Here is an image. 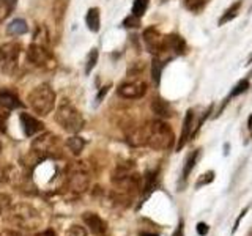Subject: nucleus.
Here are the masks:
<instances>
[{
	"instance_id": "nucleus-33",
	"label": "nucleus",
	"mask_w": 252,
	"mask_h": 236,
	"mask_svg": "<svg viewBox=\"0 0 252 236\" xmlns=\"http://www.w3.org/2000/svg\"><path fill=\"white\" fill-rule=\"evenodd\" d=\"M195 230H197V235H200V236H207L208 232H210V227L205 224V222H199L195 227Z\"/></svg>"
},
{
	"instance_id": "nucleus-9",
	"label": "nucleus",
	"mask_w": 252,
	"mask_h": 236,
	"mask_svg": "<svg viewBox=\"0 0 252 236\" xmlns=\"http://www.w3.org/2000/svg\"><path fill=\"white\" fill-rule=\"evenodd\" d=\"M144 43L147 46V51L153 54L155 57L165 51V36H162L156 27H148L144 31Z\"/></svg>"
},
{
	"instance_id": "nucleus-35",
	"label": "nucleus",
	"mask_w": 252,
	"mask_h": 236,
	"mask_svg": "<svg viewBox=\"0 0 252 236\" xmlns=\"http://www.w3.org/2000/svg\"><path fill=\"white\" fill-rule=\"evenodd\" d=\"M107 91H109V85L107 87H102V88L99 90V93L96 94V101H94V104H99V102L102 101V99H104V96H106V94H107Z\"/></svg>"
},
{
	"instance_id": "nucleus-12",
	"label": "nucleus",
	"mask_w": 252,
	"mask_h": 236,
	"mask_svg": "<svg viewBox=\"0 0 252 236\" xmlns=\"http://www.w3.org/2000/svg\"><path fill=\"white\" fill-rule=\"evenodd\" d=\"M192 128H194V110L189 109L185 115V120H183V129H181V136H180L178 145H177V151H181L183 147L188 144V140L191 139Z\"/></svg>"
},
{
	"instance_id": "nucleus-17",
	"label": "nucleus",
	"mask_w": 252,
	"mask_h": 236,
	"mask_svg": "<svg viewBox=\"0 0 252 236\" xmlns=\"http://www.w3.org/2000/svg\"><path fill=\"white\" fill-rule=\"evenodd\" d=\"M29 31V26L27 22L24 19H14L8 24L6 27V33L8 35H13V36H21V35H26Z\"/></svg>"
},
{
	"instance_id": "nucleus-21",
	"label": "nucleus",
	"mask_w": 252,
	"mask_h": 236,
	"mask_svg": "<svg viewBox=\"0 0 252 236\" xmlns=\"http://www.w3.org/2000/svg\"><path fill=\"white\" fill-rule=\"evenodd\" d=\"M156 187V172H147L145 175V181H144V195H142V200H145L150 197V194H152L155 191Z\"/></svg>"
},
{
	"instance_id": "nucleus-40",
	"label": "nucleus",
	"mask_w": 252,
	"mask_h": 236,
	"mask_svg": "<svg viewBox=\"0 0 252 236\" xmlns=\"http://www.w3.org/2000/svg\"><path fill=\"white\" fill-rule=\"evenodd\" d=\"M2 2H5L8 6H10V8H13L16 3H18V0H2Z\"/></svg>"
},
{
	"instance_id": "nucleus-11",
	"label": "nucleus",
	"mask_w": 252,
	"mask_h": 236,
	"mask_svg": "<svg viewBox=\"0 0 252 236\" xmlns=\"http://www.w3.org/2000/svg\"><path fill=\"white\" fill-rule=\"evenodd\" d=\"M19 120H21L22 131H24V134H26L27 137L35 136V134L41 132L44 129V124L39 120H36L35 117L29 115V114H21Z\"/></svg>"
},
{
	"instance_id": "nucleus-22",
	"label": "nucleus",
	"mask_w": 252,
	"mask_h": 236,
	"mask_svg": "<svg viewBox=\"0 0 252 236\" xmlns=\"http://www.w3.org/2000/svg\"><path fill=\"white\" fill-rule=\"evenodd\" d=\"M66 147L71 149V151H73V154H79L85 147V140L82 137L74 136V137H71V139L66 140Z\"/></svg>"
},
{
	"instance_id": "nucleus-18",
	"label": "nucleus",
	"mask_w": 252,
	"mask_h": 236,
	"mask_svg": "<svg viewBox=\"0 0 252 236\" xmlns=\"http://www.w3.org/2000/svg\"><path fill=\"white\" fill-rule=\"evenodd\" d=\"M87 27H89L93 33H96L101 29V18H99V8H90L89 13H87Z\"/></svg>"
},
{
	"instance_id": "nucleus-4",
	"label": "nucleus",
	"mask_w": 252,
	"mask_h": 236,
	"mask_svg": "<svg viewBox=\"0 0 252 236\" xmlns=\"http://www.w3.org/2000/svg\"><path fill=\"white\" fill-rule=\"evenodd\" d=\"M55 121L68 132H79L84 128V117L68 99H62L55 110Z\"/></svg>"
},
{
	"instance_id": "nucleus-32",
	"label": "nucleus",
	"mask_w": 252,
	"mask_h": 236,
	"mask_svg": "<svg viewBox=\"0 0 252 236\" xmlns=\"http://www.w3.org/2000/svg\"><path fill=\"white\" fill-rule=\"evenodd\" d=\"M10 11H11V8L8 6L5 2H2V0H0V24L3 22V19L6 18L8 14H10Z\"/></svg>"
},
{
	"instance_id": "nucleus-1",
	"label": "nucleus",
	"mask_w": 252,
	"mask_h": 236,
	"mask_svg": "<svg viewBox=\"0 0 252 236\" xmlns=\"http://www.w3.org/2000/svg\"><path fill=\"white\" fill-rule=\"evenodd\" d=\"M145 134V145L156 149V151H162V149H169L173 145V131L172 128L161 120L148 121L144 126Z\"/></svg>"
},
{
	"instance_id": "nucleus-3",
	"label": "nucleus",
	"mask_w": 252,
	"mask_h": 236,
	"mask_svg": "<svg viewBox=\"0 0 252 236\" xmlns=\"http://www.w3.org/2000/svg\"><path fill=\"white\" fill-rule=\"evenodd\" d=\"M27 101L35 114L41 117L49 115L55 106V91L51 88V85L41 84L29 93Z\"/></svg>"
},
{
	"instance_id": "nucleus-44",
	"label": "nucleus",
	"mask_w": 252,
	"mask_h": 236,
	"mask_svg": "<svg viewBox=\"0 0 252 236\" xmlns=\"http://www.w3.org/2000/svg\"><path fill=\"white\" fill-rule=\"evenodd\" d=\"M251 61H252V59H251Z\"/></svg>"
},
{
	"instance_id": "nucleus-37",
	"label": "nucleus",
	"mask_w": 252,
	"mask_h": 236,
	"mask_svg": "<svg viewBox=\"0 0 252 236\" xmlns=\"http://www.w3.org/2000/svg\"><path fill=\"white\" fill-rule=\"evenodd\" d=\"M0 236H26V235L21 232H16V230H5Z\"/></svg>"
},
{
	"instance_id": "nucleus-15",
	"label": "nucleus",
	"mask_w": 252,
	"mask_h": 236,
	"mask_svg": "<svg viewBox=\"0 0 252 236\" xmlns=\"http://www.w3.org/2000/svg\"><path fill=\"white\" fill-rule=\"evenodd\" d=\"M0 106H3L8 110L21 109L22 102L19 101V96L10 90H0Z\"/></svg>"
},
{
	"instance_id": "nucleus-7",
	"label": "nucleus",
	"mask_w": 252,
	"mask_h": 236,
	"mask_svg": "<svg viewBox=\"0 0 252 236\" xmlns=\"http://www.w3.org/2000/svg\"><path fill=\"white\" fill-rule=\"evenodd\" d=\"M21 55L19 43H5L0 46V73L13 76L18 71Z\"/></svg>"
},
{
	"instance_id": "nucleus-23",
	"label": "nucleus",
	"mask_w": 252,
	"mask_h": 236,
	"mask_svg": "<svg viewBox=\"0 0 252 236\" xmlns=\"http://www.w3.org/2000/svg\"><path fill=\"white\" fill-rule=\"evenodd\" d=\"M162 66H164V63H162L159 59H156V57H155V60H153V63H152V79H153L155 85H159V82H161Z\"/></svg>"
},
{
	"instance_id": "nucleus-30",
	"label": "nucleus",
	"mask_w": 252,
	"mask_h": 236,
	"mask_svg": "<svg viewBox=\"0 0 252 236\" xmlns=\"http://www.w3.org/2000/svg\"><path fill=\"white\" fill-rule=\"evenodd\" d=\"M139 26H140V18H137V16H134V14L128 16V18L123 21V27L126 29H137Z\"/></svg>"
},
{
	"instance_id": "nucleus-29",
	"label": "nucleus",
	"mask_w": 252,
	"mask_h": 236,
	"mask_svg": "<svg viewBox=\"0 0 252 236\" xmlns=\"http://www.w3.org/2000/svg\"><path fill=\"white\" fill-rule=\"evenodd\" d=\"M10 118V110L0 106V132H6V121Z\"/></svg>"
},
{
	"instance_id": "nucleus-13",
	"label": "nucleus",
	"mask_w": 252,
	"mask_h": 236,
	"mask_svg": "<svg viewBox=\"0 0 252 236\" xmlns=\"http://www.w3.org/2000/svg\"><path fill=\"white\" fill-rule=\"evenodd\" d=\"M82 219H84L85 225L92 230V233L99 235V236L106 233V230H107V224H106L104 220H102L98 214H94V212H84Z\"/></svg>"
},
{
	"instance_id": "nucleus-42",
	"label": "nucleus",
	"mask_w": 252,
	"mask_h": 236,
	"mask_svg": "<svg viewBox=\"0 0 252 236\" xmlns=\"http://www.w3.org/2000/svg\"><path fill=\"white\" fill-rule=\"evenodd\" d=\"M140 236H158V235L156 233H145L144 232V233H140Z\"/></svg>"
},
{
	"instance_id": "nucleus-39",
	"label": "nucleus",
	"mask_w": 252,
	"mask_h": 236,
	"mask_svg": "<svg viewBox=\"0 0 252 236\" xmlns=\"http://www.w3.org/2000/svg\"><path fill=\"white\" fill-rule=\"evenodd\" d=\"M36 236H57V235H55L54 230H44V232H41V233H38Z\"/></svg>"
},
{
	"instance_id": "nucleus-41",
	"label": "nucleus",
	"mask_w": 252,
	"mask_h": 236,
	"mask_svg": "<svg viewBox=\"0 0 252 236\" xmlns=\"http://www.w3.org/2000/svg\"><path fill=\"white\" fill-rule=\"evenodd\" d=\"M248 128H249V131H251V134H252V115L249 117V120H248Z\"/></svg>"
},
{
	"instance_id": "nucleus-28",
	"label": "nucleus",
	"mask_w": 252,
	"mask_h": 236,
	"mask_svg": "<svg viewBox=\"0 0 252 236\" xmlns=\"http://www.w3.org/2000/svg\"><path fill=\"white\" fill-rule=\"evenodd\" d=\"M215 179V172L213 170H210V172H207V173H203V175L197 179V183H195V187H202V186H207V184H210L211 181Z\"/></svg>"
},
{
	"instance_id": "nucleus-16",
	"label": "nucleus",
	"mask_w": 252,
	"mask_h": 236,
	"mask_svg": "<svg viewBox=\"0 0 252 236\" xmlns=\"http://www.w3.org/2000/svg\"><path fill=\"white\" fill-rule=\"evenodd\" d=\"M152 110H153V114H156L158 117H162V118H169V117L173 115L170 104L165 99H162V98H155L153 99Z\"/></svg>"
},
{
	"instance_id": "nucleus-6",
	"label": "nucleus",
	"mask_w": 252,
	"mask_h": 236,
	"mask_svg": "<svg viewBox=\"0 0 252 236\" xmlns=\"http://www.w3.org/2000/svg\"><path fill=\"white\" fill-rule=\"evenodd\" d=\"M66 184L69 191L74 194H82L87 191V187L90 184V177L85 162H74L73 165H69Z\"/></svg>"
},
{
	"instance_id": "nucleus-24",
	"label": "nucleus",
	"mask_w": 252,
	"mask_h": 236,
	"mask_svg": "<svg viewBox=\"0 0 252 236\" xmlns=\"http://www.w3.org/2000/svg\"><path fill=\"white\" fill-rule=\"evenodd\" d=\"M148 8V0H134L132 3V14L137 16V18H142L145 14Z\"/></svg>"
},
{
	"instance_id": "nucleus-2",
	"label": "nucleus",
	"mask_w": 252,
	"mask_h": 236,
	"mask_svg": "<svg viewBox=\"0 0 252 236\" xmlns=\"http://www.w3.org/2000/svg\"><path fill=\"white\" fill-rule=\"evenodd\" d=\"M6 219L10 224L29 232L36 230L41 225V216H39V212L33 206L26 203H19L11 206L6 211Z\"/></svg>"
},
{
	"instance_id": "nucleus-20",
	"label": "nucleus",
	"mask_w": 252,
	"mask_h": 236,
	"mask_svg": "<svg viewBox=\"0 0 252 236\" xmlns=\"http://www.w3.org/2000/svg\"><path fill=\"white\" fill-rule=\"evenodd\" d=\"M199 156H200V151L199 149H195V151H192L191 154L188 156V159L185 162V167H183V173H181V181H186L188 177H189V173L192 172V169L195 167V164H197V159H199Z\"/></svg>"
},
{
	"instance_id": "nucleus-27",
	"label": "nucleus",
	"mask_w": 252,
	"mask_h": 236,
	"mask_svg": "<svg viewBox=\"0 0 252 236\" xmlns=\"http://www.w3.org/2000/svg\"><path fill=\"white\" fill-rule=\"evenodd\" d=\"M208 3V0H185V5L189 11H199Z\"/></svg>"
},
{
	"instance_id": "nucleus-31",
	"label": "nucleus",
	"mask_w": 252,
	"mask_h": 236,
	"mask_svg": "<svg viewBox=\"0 0 252 236\" xmlns=\"http://www.w3.org/2000/svg\"><path fill=\"white\" fill-rule=\"evenodd\" d=\"M65 236H87V232L84 230V227L73 225V227H69V230L65 233Z\"/></svg>"
},
{
	"instance_id": "nucleus-14",
	"label": "nucleus",
	"mask_w": 252,
	"mask_h": 236,
	"mask_svg": "<svg viewBox=\"0 0 252 236\" xmlns=\"http://www.w3.org/2000/svg\"><path fill=\"white\" fill-rule=\"evenodd\" d=\"M165 51H173L177 55H183L186 52V41L177 33L165 36Z\"/></svg>"
},
{
	"instance_id": "nucleus-19",
	"label": "nucleus",
	"mask_w": 252,
	"mask_h": 236,
	"mask_svg": "<svg viewBox=\"0 0 252 236\" xmlns=\"http://www.w3.org/2000/svg\"><path fill=\"white\" fill-rule=\"evenodd\" d=\"M241 5H243V2H241V0H238V2H235V3H232L230 6H228L227 10H225V13H222V16L219 18L218 26H224V24H227V22H230L232 19H235L236 16H238V13H240Z\"/></svg>"
},
{
	"instance_id": "nucleus-10",
	"label": "nucleus",
	"mask_w": 252,
	"mask_h": 236,
	"mask_svg": "<svg viewBox=\"0 0 252 236\" xmlns=\"http://www.w3.org/2000/svg\"><path fill=\"white\" fill-rule=\"evenodd\" d=\"M118 94L126 99H137L142 98L147 93V84L142 81H134V82H125L118 87Z\"/></svg>"
},
{
	"instance_id": "nucleus-34",
	"label": "nucleus",
	"mask_w": 252,
	"mask_h": 236,
	"mask_svg": "<svg viewBox=\"0 0 252 236\" xmlns=\"http://www.w3.org/2000/svg\"><path fill=\"white\" fill-rule=\"evenodd\" d=\"M8 179H10V169L0 167V184H2V183H6Z\"/></svg>"
},
{
	"instance_id": "nucleus-25",
	"label": "nucleus",
	"mask_w": 252,
	"mask_h": 236,
	"mask_svg": "<svg viewBox=\"0 0 252 236\" xmlns=\"http://www.w3.org/2000/svg\"><path fill=\"white\" fill-rule=\"evenodd\" d=\"M248 88H249V81H248V79H241V81L233 87V90L230 91V96H228V98L240 96L241 93L248 91Z\"/></svg>"
},
{
	"instance_id": "nucleus-38",
	"label": "nucleus",
	"mask_w": 252,
	"mask_h": 236,
	"mask_svg": "<svg viewBox=\"0 0 252 236\" xmlns=\"http://www.w3.org/2000/svg\"><path fill=\"white\" fill-rule=\"evenodd\" d=\"M172 236H185V235H183V222H180V224H178V228H177L175 233H173Z\"/></svg>"
},
{
	"instance_id": "nucleus-26",
	"label": "nucleus",
	"mask_w": 252,
	"mask_h": 236,
	"mask_svg": "<svg viewBox=\"0 0 252 236\" xmlns=\"http://www.w3.org/2000/svg\"><path fill=\"white\" fill-rule=\"evenodd\" d=\"M98 49H92V52L89 54V59H87V65H85V74H90L92 69L96 66L98 61Z\"/></svg>"
},
{
	"instance_id": "nucleus-8",
	"label": "nucleus",
	"mask_w": 252,
	"mask_h": 236,
	"mask_svg": "<svg viewBox=\"0 0 252 236\" xmlns=\"http://www.w3.org/2000/svg\"><path fill=\"white\" fill-rule=\"evenodd\" d=\"M27 59L36 66L43 68H54L55 60L52 57L51 51L47 49V46L39 44V43H32L29 51H27Z\"/></svg>"
},
{
	"instance_id": "nucleus-43",
	"label": "nucleus",
	"mask_w": 252,
	"mask_h": 236,
	"mask_svg": "<svg viewBox=\"0 0 252 236\" xmlns=\"http://www.w3.org/2000/svg\"><path fill=\"white\" fill-rule=\"evenodd\" d=\"M0 151H2V145H0Z\"/></svg>"
},
{
	"instance_id": "nucleus-36",
	"label": "nucleus",
	"mask_w": 252,
	"mask_h": 236,
	"mask_svg": "<svg viewBox=\"0 0 252 236\" xmlns=\"http://www.w3.org/2000/svg\"><path fill=\"white\" fill-rule=\"evenodd\" d=\"M248 209H249V208H244V209L241 211V214L238 216V219H236V222H235V225H233V230H232V233H235L236 230H238V225H240V222L243 220L244 214H246V212H248Z\"/></svg>"
},
{
	"instance_id": "nucleus-5",
	"label": "nucleus",
	"mask_w": 252,
	"mask_h": 236,
	"mask_svg": "<svg viewBox=\"0 0 252 236\" xmlns=\"http://www.w3.org/2000/svg\"><path fill=\"white\" fill-rule=\"evenodd\" d=\"M32 153L38 157L39 162L47 159V157H60L59 137L52 132H46L39 136L32 144Z\"/></svg>"
}]
</instances>
